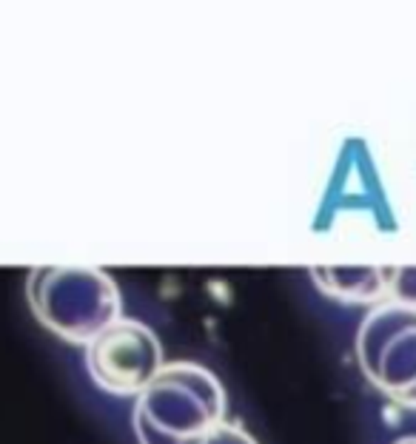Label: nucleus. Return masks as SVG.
<instances>
[{"instance_id": "obj_6", "label": "nucleus", "mask_w": 416, "mask_h": 444, "mask_svg": "<svg viewBox=\"0 0 416 444\" xmlns=\"http://www.w3.org/2000/svg\"><path fill=\"white\" fill-rule=\"evenodd\" d=\"M388 296L396 305L416 307V268H388Z\"/></svg>"}, {"instance_id": "obj_2", "label": "nucleus", "mask_w": 416, "mask_h": 444, "mask_svg": "<svg viewBox=\"0 0 416 444\" xmlns=\"http://www.w3.org/2000/svg\"><path fill=\"white\" fill-rule=\"evenodd\" d=\"M29 302L37 319L66 342L89 344L120 319L117 285L100 268H34Z\"/></svg>"}, {"instance_id": "obj_3", "label": "nucleus", "mask_w": 416, "mask_h": 444, "mask_svg": "<svg viewBox=\"0 0 416 444\" xmlns=\"http://www.w3.org/2000/svg\"><path fill=\"white\" fill-rule=\"evenodd\" d=\"M356 359L373 388L402 404H416V307L385 302L356 334Z\"/></svg>"}, {"instance_id": "obj_7", "label": "nucleus", "mask_w": 416, "mask_h": 444, "mask_svg": "<svg viewBox=\"0 0 416 444\" xmlns=\"http://www.w3.org/2000/svg\"><path fill=\"white\" fill-rule=\"evenodd\" d=\"M203 444H257L249 433H245L240 424H229V421H220L217 428L203 439Z\"/></svg>"}, {"instance_id": "obj_5", "label": "nucleus", "mask_w": 416, "mask_h": 444, "mask_svg": "<svg viewBox=\"0 0 416 444\" xmlns=\"http://www.w3.org/2000/svg\"><path fill=\"white\" fill-rule=\"evenodd\" d=\"M325 296L343 302H380L388 296V268H311Z\"/></svg>"}, {"instance_id": "obj_1", "label": "nucleus", "mask_w": 416, "mask_h": 444, "mask_svg": "<svg viewBox=\"0 0 416 444\" xmlns=\"http://www.w3.org/2000/svg\"><path fill=\"white\" fill-rule=\"evenodd\" d=\"M225 390L220 379L194 362H172L146 384L135 404L140 444H203L222 421Z\"/></svg>"}, {"instance_id": "obj_4", "label": "nucleus", "mask_w": 416, "mask_h": 444, "mask_svg": "<svg viewBox=\"0 0 416 444\" xmlns=\"http://www.w3.org/2000/svg\"><path fill=\"white\" fill-rule=\"evenodd\" d=\"M163 344L151 327L117 319L86 344V368L94 384L115 396H140L163 371Z\"/></svg>"}, {"instance_id": "obj_8", "label": "nucleus", "mask_w": 416, "mask_h": 444, "mask_svg": "<svg viewBox=\"0 0 416 444\" xmlns=\"http://www.w3.org/2000/svg\"><path fill=\"white\" fill-rule=\"evenodd\" d=\"M393 444H416V436H408V439H400V441H393Z\"/></svg>"}]
</instances>
